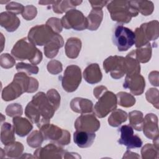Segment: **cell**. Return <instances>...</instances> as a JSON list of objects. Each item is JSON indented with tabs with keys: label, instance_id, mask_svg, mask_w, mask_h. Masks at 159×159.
Returning a JSON list of instances; mask_svg holds the SVG:
<instances>
[{
	"label": "cell",
	"instance_id": "obj_1",
	"mask_svg": "<svg viewBox=\"0 0 159 159\" xmlns=\"http://www.w3.org/2000/svg\"><path fill=\"white\" fill-rule=\"evenodd\" d=\"M55 111V107L47 95L43 92H39L27 105L25 114L32 122L35 123L40 128L50 122V119L53 117Z\"/></svg>",
	"mask_w": 159,
	"mask_h": 159
},
{
	"label": "cell",
	"instance_id": "obj_2",
	"mask_svg": "<svg viewBox=\"0 0 159 159\" xmlns=\"http://www.w3.org/2000/svg\"><path fill=\"white\" fill-rule=\"evenodd\" d=\"M36 79L29 77L24 72L14 75L12 82L5 87L2 91V98L6 101L13 100L20 96L23 93H33L38 88Z\"/></svg>",
	"mask_w": 159,
	"mask_h": 159
},
{
	"label": "cell",
	"instance_id": "obj_3",
	"mask_svg": "<svg viewBox=\"0 0 159 159\" xmlns=\"http://www.w3.org/2000/svg\"><path fill=\"white\" fill-rule=\"evenodd\" d=\"M94 96L98 101L94 107L95 114L100 118L106 116L110 112L115 110L117 107V96L111 91L102 86L94 89Z\"/></svg>",
	"mask_w": 159,
	"mask_h": 159
},
{
	"label": "cell",
	"instance_id": "obj_4",
	"mask_svg": "<svg viewBox=\"0 0 159 159\" xmlns=\"http://www.w3.org/2000/svg\"><path fill=\"white\" fill-rule=\"evenodd\" d=\"M11 54L17 60H28L34 65L42 60V52L27 37L21 39L14 45Z\"/></svg>",
	"mask_w": 159,
	"mask_h": 159
},
{
	"label": "cell",
	"instance_id": "obj_5",
	"mask_svg": "<svg viewBox=\"0 0 159 159\" xmlns=\"http://www.w3.org/2000/svg\"><path fill=\"white\" fill-rule=\"evenodd\" d=\"M108 2L107 7L113 20L128 23L130 21L132 17L138 14L137 10L130 1H112Z\"/></svg>",
	"mask_w": 159,
	"mask_h": 159
},
{
	"label": "cell",
	"instance_id": "obj_6",
	"mask_svg": "<svg viewBox=\"0 0 159 159\" xmlns=\"http://www.w3.org/2000/svg\"><path fill=\"white\" fill-rule=\"evenodd\" d=\"M135 35L131 29L123 26L122 24L117 25L114 30L112 42L120 52L129 50L135 44Z\"/></svg>",
	"mask_w": 159,
	"mask_h": 159
},
{
	"label": "cell",
	"instance_id": "obj_7",
	"mask_svg": "<svg viewBox=\"0 0 159 159\" xmlns=\"http://www.w3.org/2000/svg\"><path fill=\"white\" fill-rule=\"evenodd\" d=\"M136 47L145 46L149 41L157 39L158 35V22L157 20L151 21L141 25L135 31Z\"/></svg>",
	"mask_w": 159,
	"mask_h": 159
},
{
	"label": "cell",
	"instance_id": "obj_8",
	"mask_svg": "<svg viewBox=\"0 0 159 159\" xmlns=\"http://www.w3.org/2000/svg\"><path fill=\"white\" fill-rule=\"evenodd\" d=\"M39 129L45 140L54 141L63 145H68L70 142V134L67 130H63L56 125L47 123Z\"/></svg>",
	"mask_w": 159,
	"mask_h": 159
},
{
	"label": "cell",
	"instance_id": "obj_9",
	"mask_svg": "<svg viewBox=\"0 0 159 159\" xmlns=\"http://www.w3.org/2000/svg\"><path fill=\"white\" fill-rule=\"evenodd\" d=\"M57 34L48 25H36L32 27L28 34V39L35 45H45Z\"/></svg>",
	"mask_w": 159,
	"mask_h": 159
},
{
	"label": "cell",
	"instance_id": "obj_10",
	"mask_svg": "<svg viewBox=\"0 0 159 159\" xmlns=\"http://www.w3.org/2000/svg\"><path fill=\"white\" fill-rule=\"evenodd\" d=\"M61 24L66 29L83 30L88 28V20L83 14L76 9H71L62 17Z\"/></svg>",
	"mask_w": 159,
	"mask_h": 159
},
{
	"label": "cell",
	"instance_id": "obj_11",
	"mask_svg": "<svg viewBox=\"0 0 159 159\" xmlns=\"http://www.w3.org/2000/svg\"><path fill=\"white\" fill-rule=\"evenodd\" d=\"M81 81V69L76 65L68 66L61 78V84L67 92L75 91Z\"/></svg>",
	"mask_w": 159,
	"mask_h": 159
},
{
	"label": "cell",
	"instance_id": "obj_12",
	"mask_svg": "<svg viewBox=\"0 0 159 159\" xmlns=\"http://www.w3.org/2000/svg\"><path fill=\"white\" fill-rule=\"evenodd\" d=\"M106 73H110L112 78L119 79L126 74L125 58L120 56H111L103 62Z\"/></svg>",
	"mask_w": 159,
	"mask_h": 159
},
{
	"label": "cell",
	"instance_id": "obj_13",
	"mask_svg": "<svg viewBox=\"0 0 159 159\" xmlns=\"http://www.w3.org/2000/svg\"><path fill=\"white\" fill-rule=\"evenodd\" d=\"M120 137L117 142L120 145L126 146L127 149L139 148L142 145L141 139L137 135H134V130L130 125H124L119 129Z\"/></svg>",
	"mask_w": 159,
	"mask_h": 159
},
{
	"label": "cell",
	"instance_id": "obj_14",
	"mask_svg": "<svg viewBox=\"0 0 159 159\" xmlns=\"http://www.w3.org/2000/svg\"><path fill=\"white\" fill-rule=\"evenodd\" d=\"M75 127L78 130L94 132L100 127V122L93 114H83L76 119Z\"/></svg>",
	"mask_w": 159,
	"mask_h": 159
},
{
	"label": "cell",
	"instance_id": "obj_15",
	"mask_svg": "<svg viewBox=\"0 0 159 159\" xmlns=\"http://www.w3.org/2000/svg\"><path fill=\"white\" fill-rule=\"evenodd\" d=\"M145 80L140 74L126 75L123 87L130 89L131 93L134 95H140L145 88Z\"/></svg>",
	"mask_w": 159,
	"mask_h": 159
},
{
	"label": "cell",
	"instance_id": "obj_16",
	"mask_svg": "<svg viewBox=\"0 0 159 159\" xmlns=\"http://www.w3.org/2000/svg\"><path fill=\"white\" fill-rule=\"evenodd\" d=\"M65 151L60 147L53 143H49L43 148L37 149L34 152V155L37 158H61Z\"/></svg>",
	"mask_w": 159,
	"mask_h": 159
},
{
	"label": "cell",
	"instance_id": "obj_17",
	"mask_svg": "<svg viewBox=\"0 0 159 159\" xmlns=\"http://www.w3.org/2000/svg\"><path fill=\"white\" fill-rule=\"evenodd\" d=\"M143 130L145 136L150 139L158 137V118L153 114H148L143 119Z\"/></svg>",
	"mask_w": 159,
	"mask_h": 159
},
{
	"label": "cell",
	"instance_id": "obj_18",
	"mask_svg": "<svg viewBox=\"0 0 159 159\" xmlns=\"http://www.w3.org/2000/svg\"><path fill=\"white\" fill-rule=\"evenodd\" d=\"M96 137L94 132L76 130L73 134V141L80 148L90 147Z\"/></svg>",
	"mask_w": 159,
	"mask_h": 159
},
{
	"label": "cell",
	"instance_id": "obj_19",
	"mask_svg": "<svg viewBox=\"0 0 159 159\" xmlns=\"http://www.w3.org/2000/svg\"><path fill=\"white\" fill-rule=\"evenodd\" d=\"M0 24L7 31L13 32L18 28L20 20L16 14L10 12H3L0 14Z\"/></svg>",
	"mask_w": 159,
	"mask_h": 159
},
{
	"label": "cell",
	"instance_id": "obj_20",
	"mask_svg": "<svg viewBox=\"0 0 159 159\" xmlns=\"http://www.w3.org/2000/svg\"><path fill=\"white\" fill-rule=\"evenodd\" d=\"M83 77L89 84H95L101 81L102 75L99 65L97 63L88 65L84 70Z\"/></svg>",
	"mask_w": 159,
	"mask_h": 159
},
{
	"label": "cell",
	"instance_id": "obj_21",
	"mask_svg": "<svg viewBox=\"0 0 159 159\" xmlns=\"http://www.w3.org/2000/svg\"><path fill=\"white\" fill-rule=\"evenodd\" d=\"M93 104L92 101L81 98H73L70 102L71 109L78 113L84 114L93 112Z\"/></svg>",
	"mask_w": 159,
	"mask_h": 159
},
{
	"label": "cell",
	"instance_id": "obj_22",
	"mask_svg": "<svg viewBox=\"0 0 159 159\" xmlns=\"http://www.w3.org/2000/svg\"><path fill=\"white\" fill-rule=\"evenodd\" d=\"M15 133L20 137L27 135L32 129V125L26 119L19 116H15L12 120Z\"/></svg>",
	"mask_w": 159,
	"mask_h": 159
},
{
	"label": "cell",
	"instance_id": "obj_23",
	"mask_svg": "<svg viewBox=\"0 0 159 159\" xmlns=\"http://www.w3.org/2000/svg\"><path fill=\"white\" fill-rule=\"evenodd\" d=\"M63 45V40L60 35L57 34L53 39L44 47V53L47 57L53 58L55 57L58 49Z\"/></svg>",
	"mask_w": 159,
	"mask_h": 159
},
{
	"label": "cell",
	"instance_id": "obj_24",
	"mask_svg": "<svg viewBox=\"0 0 159 159\" xmlns=\"http://www.w3.org/2000/svg\"><path fill=\"white\" fill-rule=\"evenodd\" d=\"M125 62L127 75L140 74V66L139 61L136 58L135 50H132L127 54V55L125 58Z\"/></svg>",
	"mask_w": 159,
	"mask_h": 159
},
{
	"label": "cell",
	"instance_id": "obj_25",
	"mask_svg": "<svg viewBox=\"0 0 159 159\" xmlns=\"http://www.w3.org/2000/svg\"><path fill=\"white\" fill-rule=\"evenodd\" d=\"M81 47L80 39L71 37L67 40L65 44V53L66 56L70 58H75L78 56Z\"/></svg>",
	"mask_w": 159,
	"mask_h": 159
},
{
	"label": "cell",
	"instance_id": "obj_26",
	"mask_svg": "<svg viewBox=\"0 0 159 159\" xmlns=\"http://www.w3.org/2000/svg\"><path fill=\"white\" fill-rule=\"evenodd\" d=\"M102 11L100 8H93L88 16L86 17L88 20V29L91 30H96L102 19Z\"/></svg>",
	"mask_w": 159,
	"mask_h": 159
},
{
	"label": "cell",
	"instance_id": "obj_27",
	"mask_svg": "<svg viewBox=\"0 0 159 159\" xmlns=\"http://www.w3.org/2000/svg\"><path fill=\"white\" fill-rule=\"evenodd\" d=\"M14 129L7 122H4L1 125V140L4 145H7L15 142Z\"/></svg>",
	"mask_w": 159,
	"mask_h": 159
},
{
	"label": "cell",
	"instance_id": "obj_28",
	"mask_svg": "<svg viewBox=\"0 0 159 159\" xmlns=\"http://www.w3.org/2000/svg\"><path fill=\"white\" fill-rule=\"evenodd\" d=\"M127 118V114L125 111L121 109H116L109 116L108 122L112 127H118L122 122H125Z\"/></svg>",
	"mask_w": 159,
	"mask_h": 159
},
{
	"label": "cell",
	"instance_id": "obj_29",
	"mask_svg": "<svg viewBox=\"0 0 159 159\" xmlns=\"http://www.w3.org/2000/svg\"><path fill=\"white\" fill-rule=\"evenodd\" d=\"M82 1H53V11L56 13H63L70 11V8L74 7L75 6L81 3Z\"/></svg>",
	"mask_w": 159,
	"mask_h": 159
},
{
	"label": "cell",
	"instance_id": "obj_30",
	"mask_svg": "<svg viewBox=\"0 0 159 159\" xmlns=\"http://www.w3.org/2000/svg\"><path fill=\"white\" fill-rule=\"evenodd\" d=\"M131 4L144 16H148L152 13L153 10V3L147 1H130Z\"/></svg>",
	"mask_w": 159,
	"mask_h": 159
},
{
	"label": "cell",
	"instance_id": "obj_31",
	"mask_svg": "<svg viewBox=\"0 0 159 159\" xmlns=\"http://www.w3.org/2000/svg\"><path fill=\"white\" fill-rule=\"evenodd\" d=\"M129 117L130 125L136 130H142L143 123L142 112L138 111H132L129 114Z\"/></svg>",
	"mask_w": 159,
	"mask_h": 159
},
{
	"label": "cell",
	"instance_id": "obj_32",
	"mask_svg": "<svg viewBox=\"0 0 159 159\" xmlns=\"http://www.w3.org/2000/svg\"><path fill=\"white\" fill-rule=\"evenodd\" d=\"M23 145L21 143L14 142L7 145H5V154L11 158H16L22 154L23 151Z\"/></svg>",
	"mask_w": 159,
	"mask_h": 159
},
{
	"label": "cell",
	"instance_id": "obj_33",
	"mask_svg": "<svg viewBox=\"0 0 159 159\" xmlns=\"http://www.w3.org/2000/svg\"><path fill=\"white\" fill-rule=\"evenodd\" d=\"M135 50L136 58L139 62L146 63L150 60L152 54V48L150 43L145 45L144 48H141Z\"/></svg>",
	"mask_w": 159,
	"mask_h": 159
},
{
	"label": "cell",
	"instance_id": "obj_34",
	"mask_svg": "<svg viewBox=\"0 0 159 159\" xmlns=\"http://www.w3.org/2000/svg\"><path fill=\"white\" fill-rule=\"evenodd\" d=\"M116 96L118 98V103L123 107H131L135 103V99L129 93L120 92Z\"/></svg>",
	"mask_w": 159,
	"mask_h": 159
},
{
	"label": "cell",
	"instance_id": "obj_35",
	"mask_svg": "<svg viewBox=\"0 0 159 159\" xmlns=\"http://www.w3.org/2000/svg\"><path fill=\"white\" fill-rule=\"evenodd\" d=\"M43 135L40 131H34L27 138V142L28 145L31 147H38L40 146L43 140Z\"/></svg>",
	"mask_w": 159,
	"mask_h": 159
},
{
	"label": "cell",
	"instance_id": "obj_36",
	"mask_svg": "<svg viewBox=\"0 0 159 159\" xmlns=\"http://www.w3.org/2000/svg\"><path fill=\"white\" fill-rule=\"evenodd\" d=\"M16 70L18 71H25L28 73V75L30 74H37L39 72V68L34 65H30L25 63H18L16 65Z\"/></svg>",
	"mask_w": 159,
	"mask_h": 159
},
{
	"label": "cell",
	"instance_id": "obj_37",
	"mask_svg": "<svg viewBox=\"0 0 159 159\" xmlns=\"http://www.w3.org/2000/svg\"><path fill=\"white\" fill-rule=\"evenodd\" d=\"M6 112L10 117L21 116L22 114V106L19 104H12L7 107Z\"/></svg>",
	"mask_w": 159,
	"mask_h": 159
},
{
	"label": "cell",
	"instance_id": "obj_38",
	"mask_svg": "<svg viewBox=\"0 0 159 159\" xmlns=\"http://www.w3.org/2000/svg\"><path fill=\"white\" fill-rule=\"evenodd\" d=\"M46 95L57 110L58 108L60 102V96L58 93L55 89H52L48 91Z\"/></svg>",
	"mask_w": 159,
	"mask_h": 159
},
{
	"label": "cell",
	"instance_id": "obj_39",
	"mask_svg": "<svg viewBox=\"0 0 159 159\" xmlns=\"http://www.w3.org/2000/svg\"><path fill=\"white\" fill-rule=\"evenodd\" d=\"M15 63L14 59L8 53H3L0 57V64L2 68H9L14 66Z\"/></svg>",
	"mask_w": 159,
	"mask_h": 159
},
{
	"label": "cell",
	"instance_id": "obj_40",
	"mask_svg": "<svg viewBox=\"0 0 159 159\" xmlns=\"http://www.w3.org/2000/svg\"><path fill=\"white\" fill-rule=\"evenodd\" d=\"M6 9L10 12L14 14H19L22 13L24 10V7L19 3L15 2H11L6 5Z\"/></svg>",
	"mask_w": 159,
	"mask_h": 159
},
{
	"label": "cell",
	"instance_id": "obj_41",
	"mask_svg": "<svg viewBox=\"0 0 159 159\" xmlns=\"http://www.w3.org/2000/svg\"><path fill=\"white\" fill-rule=\"evenodd\" d=\"M47 25H49L56 34L61 32L62 30V25L59 19L52 17L47 20Z\"/></svg>",
	"mask_w": 159,
	"mask_h": 159
},
{
	"label": "cell",
	"instance_id": "obj_42",
	"mask_svg": "<svg viewBox=\"0 0 159 159\" xmlns=\"http://www.w3.org/2000/svg\"><path fill=\"white\" fill-rule=\"evenodd\" d=\"M48 72L52 74H57L62 71V65L60 62L57 60H51L47 65Z\"/></svg>",
	"mask_w": 159,
	"mask_h": 159
},
{
	"label": "cell",
	"instance_id": "obj_43",
	"mask_svg": "<svg viewBox=\"0 0 159 159\" xmlns=\"http://www.w3.org/2000/svg\"><path fill=\"white\" fill-rule=\"evenodd\" d=\"M22 12V17L27 20H31L36 16L37 9L33 6H27L24 7V10Z\"/></svg>",
	"mask_w": 159,
	"mask_h": 159
},
{
	"label": "cell",
	"instance_id": "obj_44",
	"mask_svg": "<svg viewBox=\"0 0 159 159\" xmlns=\"http://www.w3.org/2000/svg\"><path fill=\"white\" fill-rule=\"evenodd\" d=\"M109 1H89V2L91 4L93 8H100L101 9Z\"/></svg>",
	"mask_w": 159,
	"mask_h": 159
}]
</instances>
